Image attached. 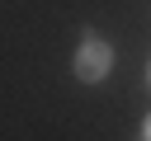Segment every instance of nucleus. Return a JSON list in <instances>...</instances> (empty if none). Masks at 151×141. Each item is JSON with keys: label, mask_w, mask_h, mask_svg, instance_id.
Listing matches in <instances>:
<instances>
[{"label": "nucleus", "mask_w": 151, "mask_h": 141, "mask_svg": "<svg viewBox=\"0 0 151 141\" xmlns=\"http://www.w3.org/2000/svg\"><path fill=\"white\" fill-rule=\"evenodd\" d=\"M137 141H146V136H137Z\"/></svg>", "instance_id": "obj_4"}, {"label": "nucleus", "mask_w": 151, "mask_h": 141, "mask_svg": "<svg viewBox=\"0 0 151 141\" xmlns=\"http://www.w3.org/2000/svg\"><path fill=\"white\" fill-rule=\"evenodd\" d=\"M113 66H118L113 42H109V38H99L94 28H85V38H80V47H76V56H71L76 80H80V85H104V80L113 75Z\"/></svg>", "instance_id": "obj_1"}, {"label": "nucleus", "mask_w": 151, "mask_h": 141, "mask_svg": "<svg viewBox=\"0 0 151 141\" xmlns=\"http://www.w3.org/2000/svg\"><path fill=\"white\" fill-rule=\"evenodd\" d=\"M146 85H151V70H146Z\"/></svg>", "instance_id": "obj_3"}, {"label": "nucleus", "mask_w": 151, "mask_h": 141, "mask_svg": "<svg viewBox=\"0 0 151 141\" xmlns=\"http://www.w3.org/2000/svg\"><path fill=\"white\" fill-rule=\"evenodd\" d=\"M142 136H146V141H151V113H146V122H142Z\"/></svg>", "instance_id": "obj_2"}]
</instances>
